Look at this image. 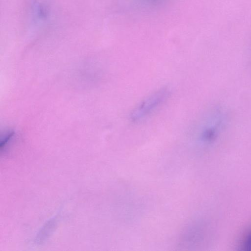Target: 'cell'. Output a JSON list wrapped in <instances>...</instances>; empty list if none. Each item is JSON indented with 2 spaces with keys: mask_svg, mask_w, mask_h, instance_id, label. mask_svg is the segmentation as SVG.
I'll use <instances>...</instances> for the list:
<instances>
[{
  "mask_svg": "<svg viewBox=\"0 0 251 251\" xmlns=\"http://www.w3.org/2000/svg\"><path fill=\"white\" fill-rule=\"evenodd\" d=\"M244 250L251 251V230L245 236L243 243Z\"/></svg>",
  "mask_w": 251,
  "mask_h": 251,
  "instance_id": "2",
  "label": "cell"
},
{
  "mask_svg": "<svg viewBox=\"0 0 251 251\" xmlns=\"http://www.w3.org/2000/svg\"><path fill=\"white\" fill-rule=\"evenodd\" d=\"M170 90L165 87L151 93L143 99L132 111L130 119L133 122L139 121L153 112L168 99Z\"/></svg>",
  "mask_w": 251,
  "mask_h": 251,
  "instance_id": "1",
  "label": "cell"
}]
</instances>
